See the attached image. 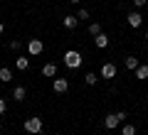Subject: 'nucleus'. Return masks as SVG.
<instances>
[{
    "mask_svg": "<svg viewBox=\"0 0 148 135\" xmlns=\"http://www.w3.org/2000/svg\"><path fill=\"white\" fill-rule=\"evenodd\" d=\"M82 54L77 52V49H69V52H64V66L67 69H79L82 66Z\"/></svg>",
    "mask_w": 148,
    "mask_h": 135,
    "instance_id": "1",
    "label": "nucleus"
},
{
    "mask_svg": "<svg viewBox=\"0 0 148 135\" xmlns=\"http://www.w3.org/2000/svg\"><path fill=\"white\" fill-rule=\"evenodd\" d=\"M25 130L30 135H40L42 133V118H37V115H32V118L25 120Z\"/></svg>",
    "mask_w": 148,
    "mask_h": 135,
    "instance_id": "2",
    "label": "nucleus"
},
{
    "mask_svg": "<svg viewBox=\"0 0 148 135\" xmlns=\"http://www.w3.org/2000/svg\"><path fill=\"white\" fill-rule=\"evenodd\" d=\"M27 52H30L32 57H40V54L45 52V42L42 39H30L27 42Z\"/></svg>",
    "mask_w": 148,
    "mask_h": 135,
    "instance_id": "3",
    "label": "nucleus"
},
{
    "mask_svg": "<svg viewBox=\"0 0 148 135\" xmlns=\"http://www.w3.org/2000/svg\"><path fill=\"white\" fill-rule=\"evenodd\" d=\"M52 88H54V94H67V88H69V81L62 76H54L52 79Z\"/></svg>",
    "mask_w": 148,
    "mask_h": 135,
    "instance_id": "4",
    "label": "nucleus"
},
{
    "mask_svg": "<svg viewBox=\"0 0 148 135\" xmlns=\"http://www.w3.org/2000/svg\"><path fill=\"white\" fill-rule=\"evenodd\" d=\"M116 64L114 62H104V66H101V76L104 79H116Z\"/></svg>",
    "mask_w": 148,
    "mask_h": 135,
    "instance_id": "5",
    "label": "nucleus"
},
{
    "mask_svg": "<svg viewBox=\"0 0 148 135\" xmlns=\"http://www.w3.org/2000/svg\"><path fill=\"white\" fill-rule=\"evenodd\" d=\"M121 125V118H119V113H109L104 118V128H109V130H114V128H119Z\"/></svg>",
    "mask_w": 148,
    "mask_h": 135,
    "instance_id": "6",
    "label": "nucleus"
},
{
    "mask_svg": "<svg viewBox=\"0 0 148 135\" xmlns=\"http://www.w3.org/2000/svg\"><path fill=\"white\" fill-rule=\"evenodd\" d=\"M126 22H128V25L133 27V30H138V27L143 25V15H141V12H128V17H126Z\"/></svg>",
    "mask_w": 148,
    "mask_h": 135,
    "instance_id": "7",
    "label": "nucleus"
},
{
    "mask_svg": "<svg viewBox=\"0 0 148 135\" xmlns=\"http://www.w3.org/2000/svg\"><path fill=\"white\" fill-rule=\"evenodd\" d=\"M42 76L54 79V76H57V64H54V62H47V64L42 66Z\"/></svg>",
    "mask_w": 148,
    "mask_h": 135,
    "instance_id": "8",
    "label": "nucleus"
},
{
    "mask_svg": "<svg viewBox=\"0 0 148 135\" xmlns=\"http://www.w3.org/2000/svg\"><path fill=\"white\" fill-rule=\"evenodd\" d=\"M62 25L67 27V30H74V27L79 25V17H77V15H64L62 17Z\"/></svg>",
    "mask_w": 148,
    "mask_h": 135,
    "instance_id": "9",
    "label": "nucleus"
},
{
    "mask_svg": "<svg viewBox=\"0 0 148 135\" xmlns=\"http://www.w3.org/2000/svg\"><path fill=\"white\" fill-rule=\"evenodd\" d=\"M27 66H30V59H27L25 54H20V57L15 59V69L17 71H27Z\"/></svg>",
    "mask_w": 148,
    "mask_h": 135,
    "instance_id": "10",
    "label": "nucleus"
},
{
    "mask_svg": "<svg viewBox=\"0 0 148 135\" xmlns=\"http://www.w3.org/2000/svg\"><path fill=\"white\" fill-rule=\"evenodd\" d=\"M94 44H96L99 49H106V47H109V37L101 32V35H96V37H94Z\"/></svg>",
    "mask_w": 148,
    "mask_h": 135,
    "instance_id": "11",
    "label": "nucleus"
},
{
    "mask_svg": "<svg viewBox=\"0 0 148 135\" xmlns=\"http://www.w3.org/2000/svg\"><path fill=\"white\" fill-rule=\"evenodd\" d=\"M10 81H12V69L3 66L0 69V83H10Z\"/></svg>",
    "mask_w": 148,
    "mask_h": 135,
    "instance_id": "12",
    "label": "nucleus"
},
{
    "mask_svg": "<svg viewBox=\"0 0 148 135\" xmlns=\"http://www.w3.org/2000/svg\"><path fill=\"white\" fill-rule=\"evenodd\" d=\"M25 96H27V88L25 86H15V88H12V98H15V101H25Z\"/></svg>",
    "mask_w": 148,
    "mask_h": 135,
    "instance_id": "13",
    "label": "nucleus"
},
{
    "mask_svg": "<svg viewBox=\"0 0 148 135\" xmlns=\"http://www.w3.org/2000/svg\"><path fill=\"white\" fill-rule=\"evenodd\" d=\"M138 64H141V62H138L136 57H126V59H123V66H126L128 71H136V69H138Z\"/></svg>",
    "mask_w": 148,
    "mask_h": 135,
    "instance_id": "14",
    "label": "nucleus"
},
{
    "mask_svg": "<svg viewBox=\"0 0 148 135\" xmlns=\"http://www.w3.org/2000/svg\"><path fill=\"white\" fill-rule=\"evenodd\" d=\"M136 79H148V64H138V69H136Z\"/></svg>",
    "mask_w": 148,
    "mask_h": 135,
    "instance_id": "15",
    "label": "nucleus"
},
{
    "mask_svg": "<svg viewBox=\"0 0 148 135\" xmlns=\"http://www.w3.org/2000/svg\"><path fill=\"white\" fill-rule=\"evenodd\" d=\"M96 81H99V76H96L94 71H89V74H86V76H84V83H86V86H94Z\"/></svg>",
    "mask_w": 148,
    "mask_h": 135,
    "instance_id": "16",
    "label": "nucleus"
},
{
    "mask_svg": "<svg viewBox=\"0 0 148 135\" xmlns=\"http://www.w3.org/2000/svg\"><path fill=\"white\" fill-rule=\"evenodd\" d=\"M89 35H91V37L101 35V25H99V22H91V25H89Z\"/></svg>",
    "mask_w": 148,
    "mask_h": 135,
    "instance_id": "17",
    "label": "nucleus"
},
{
    "mask_svg": "<svg viewBox=\"0 0 148 135\" xmlns=\"http://www.w3.org/2000/svg\"><path fill=\"white\" fill-rule=\"evenodd\" d=\"M121 135H136V125H131V123H126L121 128Z\"/></svg>",
    "mask_w": 148,
    "mask_h": 135,
    "instance_id": "18",
    "label": "nucleus"
},
{
    "mask_svg": "<svg viewBox=\"0 0 148 135\" xmlns=\"http://www.w3.org/2000/svg\"><path fill=\"white\" fill-rule=\"evenodd\" d=\"M77 17H79V20H89V10H86V7H79Z\"/></svg>",
    "mask_w": 148,
    "mask_h": 135,
    "instance_id": "19",
    "label": "nucleus"
},
{
    "mask_svg": "<svg viewBox=\"0 0 148 135\" xmlns=\"http://www.w3.org/2000/svg\"><path fill=\"white\" fill-rule=\"evenodd\" d=\"M10 49H12V52H20V49H22V42L20 39H12L10 42Z\"/></svg>",
    "mask_w": 148,
    "mask_h": 135,
    "instance_id": "20",
    "label": "nucleus"
},
{
    "mask_svg": "<svg viewBox=\"0 0 148 135\" xmlns=\"http://www.w3.org/2000/svg\"><path fill=\"white\" fill-rule=\"evenodd\" d=\"M5 111H8V101H5V98H0V115L5 113Z\"/></svg>",
    "mask_w": 148,
    "mask_h": 135,
    "instance_id": "21",
    "label": "nucleus"
},
{
    "mask_svg": "<svg viewBox=\"0 0 148 135\" xmlns=\"http://www.w3.org/2000/svg\"><path fill=\"white\" fill-rule=\"evenodd\" d=\"M146 3H148V0H133V5H136V7H143Z\"/></svg>",
    "mask_w": 148,
    "mask_h": 135,
    "instance_id": "22",
    "label": "nucleus"
},
{
    "mask_svg": "<svg viewBox=\"0 0 148 135\" xmlns=\"http://www.w3.org/2000/svg\"><path fill=\"white\" fill-rule=\"evenodd\" d=\"M3 32H5V25H3V22H0V35H3Z\"/></svg>",
    "mask_w": 148,
    "mask_h": 135,
    "instance_id": "23",
    "label": "nucleus"
},
{
    "mask_svg": "<svg viewBox=\"0 0 148 135\" xmlns=\"http://www.w3.org/2000/svg\"><path fill=\"white\" fill-rule=\"evenodd\" d=\"M69 3H74V5H77V3H82V0H69Z\"/></svg>",
    "mask_w": 148,
    "mask_h": 135,
    "instance_id": "24",
    "label": "nucleus"
},
{
    "mask_svg": "<svg viewBox=\"0 0 148 135\" xmlns=\"http://www.w3.org/2000/svg\"><path fill=\"white\" fill-rule=\"evenodd\" d=\"M146 42H148V30H146Z\"/></svg>",
    "mask_w": 148,
    "mask_h": 135,
    "instance_id": "25",
    "label": "nucleus"
},
{
    "mask_svg": "<svg viewBox=\"0 0 148 135\" xmlns=\"http://www.w3.org/2000/svg\"><path fill=\"white\" fill-rule=\"evenodd\" d=\"M0 130H3V123H0Z\"/></svg>",
    "mask_w": 148,
    "mask_h": 135,
    "instance_id": "26",
    "label": "nucleus"
}]
</instances>
